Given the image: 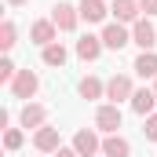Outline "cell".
<instances>
[{
	"label": "cell",
	"mask_w": 157,
	"mask_h": 157,
	"mask_svg": "<svg viewBox=\"0 0 157 157\" xmlns=\"http://www.w3.org/2000/svg\"><path fill=\"white\" fill-rule=\"evenodd\" d=\"M37 88H40V80L33 70H18V77L11 80V91H15V99H33L37 95Z\"/></svg>",
	"instance_id": "1"
},
{
	"label": "cell",
	"mask_w": 157,
	"mask_h": 157,
	"mask_svg": "<svg viewBox=\"0 0 157 157\" xmlns=\"http://www.w3.org/2000/svg\"><path fill=\"white\" fill-rule=\"evenodd\" d=\"M95 124H99L106 135H117V128H121V110H117V102H110V106H99Z\"/></svg>",
	"instance_id": "2"
},
{
	"label": "cell",
	"mask_w": 157,
	"mask_h": 157,
	"mask_svg": "<svg viewBox=\"0 0 157 157\" xmlns=\"http://www.w3.org/2000/svg\"><path fill=\"white\" fill-rule=\"evenodd\" d=\"M77 18H80V11L70 7V4H55V7H51V22H55L62 33H70V29L77 26Z\"/></svg>",
	"instance_id": "3"
},
{
	"label": "cell",
	"mask_w": 157,
	"mask_h": 157,
	"mask_svg": "<svg viewBox=\"0 0 157 157\" xmlns=\"http://www.w3.org/2000/svg\"><path fill=\"white\" fill-rule=\"evenodd\" d=\"M124 44H132V37H128V29H124L121 22H110V26L102 29V48H110V51H121Z\"/></svg>",
	"instance_id": "4"
},
{
	"label": "cell",
	"mask_w": 157,
	"mask_h": 157,
	"mask_svg": "<svg viewBox=\"0 0 157 157\" xmlns=\"http://www.w3.org/2000/svg\"><path fill=\"white\" fill-rule=\"evenodd\" d=\"M132 40H135L143 51H154V44H157V29H154V22L139 18V22H135V29H132Z\"/></svg>",
	"instance_id": "5"
},
{
	"label": "cell",
	"mask_w": 157,
	"mask_h": 157,
	"mask_svg": "<svg viewBox=\"0 0 157 157\" xmlns=\"http://www.w3.org/2000/svg\"><path fill=\"white\" fill-rule=\"evenodd\" d=\"M135 91H132V80L124 77V73H117V77L106 80V99H113V102H121V99H132Z\"/></svg>",
	"instance_id": "6"
},
{
	"label": "cell",
	"mask_w": 157,
	"mask_h": 157,
	"mask_svg": "<svg viewBox=\"0 0 157 157\" xmlns=\"http://www.w3.org/2000/svg\"><path fill=\"white\" fill-rule=\"evenodd\" d=\"M33 146H37L40 154H55V150H62L59 146V128H37V139H33Z\"/></svg>",
	"instance_id": "7"
},
{
	"label": "cell",
	"mask_w": 157,
	"mask_h": 157,
	"mask_svg": "<svg viewBox=\"0 0 157 157\" xmlns=\"http://www.w3.org/2000/svg\"><path fill=\"white\" fill-rule=\"evenodd\" d=\"M73 150H77L80 157H95V150H99V135L88 132V128H80L77 135H73Z\"/></svg>",
	"instance_id": "8"
},
{
	"label": "cell",
	"mask_w": 157,
	"mask_h": 157,
	"mask_svg": "<svg viewBox=\"0 0 157 157\" xmlns=\"http://www.w3.org/2000/svg\"><path fill=\"white\" fill-rule=\"evenodd\" d=\"M44 121H48V110L37 106V102H26L22 106V128H44Z\"/></svg>",
	"instance_id": "9"
},
{
	"label": "cell",
	"mask_w": 157,
	"mask_h": 157,
	"mask_svg": "<svg viewBox=\"0 0 157 157\" xmlns=\"http://www.w3.org/2000/svg\"><path fill=\"white\" fill-rule=\"evenodd\" d=\"M110 11L117 15V22H139V0H113Z\"/></svg>",
	"instance_id": "10"
},
{
	"label": "cell",
	"mask_w": 157,
	"mask_h": 157,
	"mask_svg": "<svg viewBox=\"0 0 157 157\" xmlns=\"http://www.w3.org/2000/svg\"><path fill=\"white\" fill-rule=\"evenodd\" d=\"M99 51H102V37H80L77 40V55L84 59V62H95Z\"/></svg>",
	"instance_id": "11"
},
{
	"label": "cell",
	"mask_w": 157,
	"mask_h": 157,
	"mask_svg": "<svg viewBox=\"0 0 157 157\" xmlns=\"http://www.w3.org/2000/svg\"><path fill=\"white\" fill-rule=\"evenodd\" d=\"M80 18H84V22H102V18H106V4H102V0H80Z\"/></svg>",
	"instance_id": "12"
},
{
	"label": "cell",
	"mask_w": 157,
	"mask_h": 157,
	"mask_svg": "<svg viewBox=\"0 0 157 157\" xmlns=\"http://www.w3.org/2000/svg\"><path fill=\"white\" fill-rule=\"evenodd\" d=\"M154 102H157V95H154V91H146V88L132 95V110H135V113H143V117H150V113H154Z\"/></svg>",
	"instance_id": "13"
},
{
	"label": "cell",
	"mask_w": 157,
	"mask_h": 157,
	"mask_svg": "<svg viewBox=\"0 0 157 157\" xmlns=\"http://www.w3.org/2000/svg\"><path fill=\"white\" fill-rule=\"evenodd\" d=\"M55 29H59V26H55L51 18H48V22H33V40H37L40 48H48V44H55Z\"/></svg>",
	"instance_id": "14"
},
{
	"label": "cell",
	"mask_w": 157,
	"mask_h": 157,
	"mask_svg": "<svg viewBox=\"0 0 157 157\" xmlns=\"http://www.w3.org/2000/svg\"><path fill=\"white\" fill-rule=\"evenodd\" d=\"M102 154H106V157H128V154H132V146H128V139H121V135H106Z\"/></svg>",
	"instance_id": "15"
},
{
	"label": "cell",
	"mask_w": 157,
	"mask_h": 157,
	"mask_svg": "<svg viewBox=\"0 0 157 157\" xmlns=\"http://www.w3.org/2000/svg\"><path fill=\"white\" fill-rule=\"evenodd\" d=\"M135 73H139V77H157V55L154 51H143V55L135 59Z\"/></svg>",
	"instance_id": "16"
},
{
	"label": "cell",
	"mask_w": 157,
	"mask_h": 157,
	"mask_svg": "<svg viewBox=\"0 0 157 157\" xmlns=\"http://www.w3.org/2000/svg\"><path fill=\"white\" fill-rule=\"evenodd\" d=\"M77 91H80V99H99L106 88H102V80H99V77H84V80L77 84Z\"/></svg>",
	"instance_id": "17"
},
{
	"label": "cell",
	"mask_w": 157,
	"mask_h": 157,
	"mask_svg": "<svg viewBox=\"0 0 157 157\" xmlns=\"http://www.w3.org/2000/svg\"><path fill=\"white\" fill-rule=\"evenodd\" d=\"M44 62L48 66H66V48L62 44H48L44 48Z\"/></svg>",
	"instance_id": "18"
},
{
	"label": "cell",
	"mask_w": 157,
	"mask_h": 157,
	"mask_svg": "<svg viewBox=\"0 0 157 157\" xmlns=\"http://www.w3.org/2000/svg\"><path fill=\"white\" fill-rule=\"evenodd\" d=\"M0 48H4V51L15 48V22H4V26H0Z\"/></svg>",
	"instance_id": "19"
},
{
	"label": "cell",
	"mask_w": 157,
	"mask_h": 157,
	"mask_svg": "<svg viewBox=\"0 0 157 157\" xmlns=\"http://www.w3.org/2000/svg\"><path fill=\"white\" fill-rule=\"evenodd\" d=\"M15 77H18V70H15V62H11V59H4V62H0V84H11Z\"/></svg>",
	"instance_id": "20"
},
{
	"label": "cell",
	"mask_w": 157,
	"mask_h": 157,
	"mask_svg": "<svg viewBox=\"0 0 157 157\" xmlns=\"http://www.w3.org/2000/svg\"><path fill=\"white\" fill-rule=\"evenodd\" d=\"M4 146H7V150H18V146H22V132H18V128H7V132H4Z\"/></svg>",
	"instance_id": "21"
},
{
	"label": "cell",
	"mask_w": 157,
	"mask_h": 157,
	"mask_svg": "<svg viewBox=\"0 0 157 157\" xmlns=\"http://www.w3.org/2000/svg\"><path fill=\"white\" fill-rule=\"evenodd\" d=\"M143 132H146V139H154V143H157V113L146 117V128H143Z\"/></svg>",
	"instance_id": "22"
},
{
	"label": "cell",
	"mask_w": 157,
	"mask_h": 157,
	"mask_svg": "<svg viewBox=\"0 0 157 157\" xmlns=\"http://www.w3.org/2000/svg\"><path fill=\"white\" fill-rule=\"evenodd\" d=\"M139 7H143L146 15H157V0H139Z\"/></svg>",
	"instance_id": "23"
},
{
	"label": "cell",
	"mask_w": 157,
	"mask_h": 157,
	"mask_svg": "<svg viewBox=\"0 0 157 157\" xmlns=\"http://www.w3.org/2000/svg\"><path fill=\"white\" fill-rule=\"evenodd\" d=\"M55 157H80L77 150H55Z\"/></svg>",
	"instance_id": "24"
},
{
	"label": "cell",
	"mask_w": 157,
	"mask_h": 157,
	"mask_svg": "<svg viewBox=\"0 0 157 157\" xmlns=\"http://www.w3.org/2000/svg\"><path fill=\"white\" fill-rule=\"evenodd\" d=\"M7 4H15V7H18V4H26V0H7Z\"/></svg>",
	"instance_id": "25"
},
{
	"label": "cell",
	"mask_w": 157,
	"mask_h": 157,
	"mask_svg": "<svg viewBox=\"0 0 157 157\" xmlns=\"http://www.w3.org/2000/svg\"><path fill=\"white\" fill-rule=\"evenodd\" d=\"M154 95H157V77H154Z\"/></svg>",
	"instance_id": "26"
}]
</instances>
